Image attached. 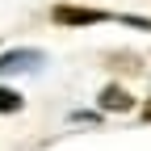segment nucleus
Returning a JSON list of instances; mask_svg holds the SVG:
<instances>
[{
    "mask_svg": "<svg viewBox=\"0 0 151 151\" xmlns=\"http://www.w3.org/2000/svg\"><path fill=\"white\" fill-rule=\"evenodd\" d=\"M21 105H25V101H21V92H17V88H4V84H0V113H17Z\"/></svg>",
    "mask_w": 151,
    "mask_h": 151,
    "instance_id": "4",
    "label": "nucleus"
},
{
    "mask_svg": "<svg viewBox=\"0 0 151 151\" xmlns=\"http://www.w3.org/2000/svg\"><path fill=\"white\" fill-rule=\"evenodd\" d=\"M55 21L59 25H97V21H109V13H101V9H76V4H55Z\"/></svg>",
    "mask_w": 151,
    "mask_h": 151,
    "instance_id": "1",
    "label": "nucleus"
},
{
    "mask_svg": "<svg viewBox=\"0 0 151 151\" xmlns=\"http://www.w3.org/2000/svg\"><path fill=\"white\" fill-rule=\"evenodd\" d=\"M130 105H134V97H130L122 84H109V88L101 92V109H105V113H126Z\"/></svg>",
    "mask_w": 151,
    "mask_h": 151,
    "instance_id": "2",
    "label": "nucleus"
},
{
    "mask_svg": "<svg viewBox=\"0 0 151 151\" xmlns=\"http://www.w3.org/2000/svg\"><path fill=\"white\" fill-rule=\"evenodd\" d=\"M42 55L38 50H9V55H0V71H13V67H25V63H38Z\"/></svg>",
    "mask_w": 151,
    "mask_h": 151,
    "instance_id": "3",
    "label": "nucleus"
},
{
    "mask_svg": "<svg viewBox=\"0 0 151 151\" xmlns=\"http://www.w3.org/2000/svg\"><path fill=\"white\" fill-rule=\"evenodd\" d=\"M143 118H147V122H151V105H147V109H143Z\"/></svg>",
    "mask_w": 151,
    "mask_h": 151,
    "instance_id": "5",
    "label": "nucleus"
}]
</instances>
